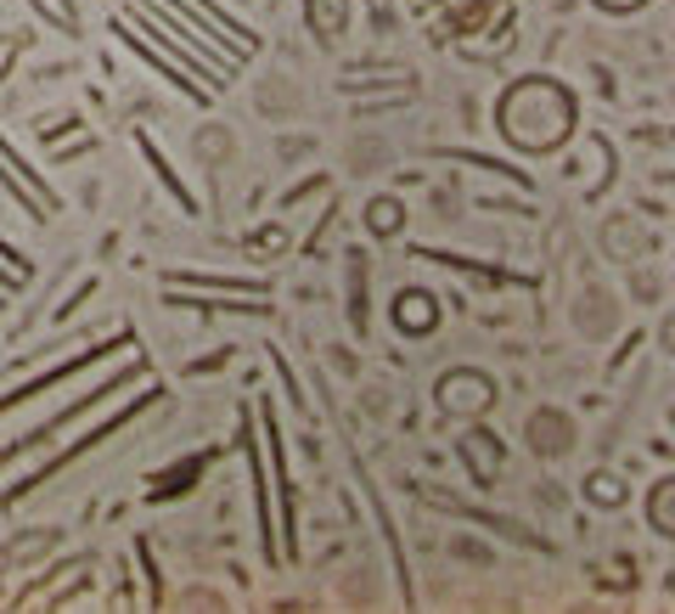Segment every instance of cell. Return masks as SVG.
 <instances>
[{"mask_svg":"<svg viewBox=\"0 0 675 614\" xmlns=\"http://www.w3.org/2000/svg\"><path fill=\"white\" fill-rule=\"evenodd\" d=\"M653 525L675 536V479H664L659 491H653Z\"/></svg>","mask_w":675,"mask_h":614,"instance_id":"cell-5","label":"cell"},{"mask_svg":"<svg viewBox=\"0 0 675 614\" xmlns=\"http://www.w3.org/2000/svg\"><path fill=\"white\" fill-rule=\"evenodd\" d=\"M428 310H433V305H428L422 294H412V299H405V294H400V305H394V316H400V328H412V333H428V328H433V316H428Z\"/></svg>","mask_w":675,"mask_h":614,"instance_id":"cell-4","label":"cell"},{"mask_svg":"<svg viewBox=\"0 0 675 614\" xmlns=\"http://www.w3.org/2000/svg\"><path fill=\"white\" fill-rule=\"evenodd\" d=\"M439 401H445L451 412H484L490 406V383L479 372H451L445 383H439Z\"/></svg>","mask_w":675,"mask_h":614,"instance_id":"cell-1","label":"cell"},{"mask_svg":"<svg viewBox=\"0 0 675 614\" xmlns=\"http://www.w3.org/2000/svg\"><path fill=\"white\" fill-rule=\"evenodd\" d=\"M664 344H670V349H675V321H670V328H664Z\"/></svg>","mask_w":675,"mask_h":614,"instance_id":"cell-7","label":"cell"},{"mask_svg":"<svg viewBox=\"0 0 675 614\" xmlns=\"http://www.w3.org/2000/svg\"><path fill=\"white\" fill-rule=\"evenodd\" d=\"M568 417H557V412H540V417H529V445L535 451H547V457H557V451H568Z\"/></svg>","mask_w":675,"mask_h":614,"instance_id":"cell-2","label":"cell"},{"mask_svg":"<svg viewBox=\"0 0 675 614\" xmlns=\"http://www.w3.org/2000/svg\"><path fill=\"white\" fill-rule=\"evenodd\" d=\"M344 17H349L344 0H310V28H321L327 40L338 35V28H344Z\"/></svg>","mask_w":675,"mask_h":614,"instance_id":"cell-3","label":"cell"},{"mask_svg":"<svg viewBox=\"0 0 675 614\" xmlns=\"http://www.w3.org/2000/svg\"><path fill=\"white\" fill-rule=\"evenodd\" d=\"M591 491H597V502H602V507H614V502H619V484H614V479H597Z\"/></svg>","mask_w":675,"mask_h":614,"instance_id":"cell-6","label":"cell"}]
</instances>
